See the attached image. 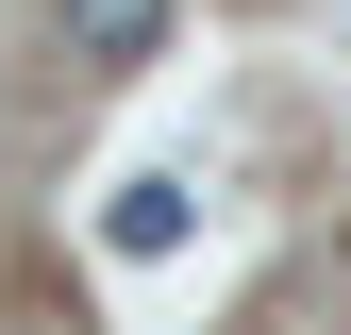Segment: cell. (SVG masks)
<instances>
[{
    "label": "cell",
    "mask_w": 351,
    "mask_h": 335,
    "mask_svg": "<svg viewBox=\"0 0 351 335\" xmlns=\"http://www.w3.org/2000/svg\"><path fill=\"white\" fill-rule=\"evenodd\" d=\"M101 251H117V268H167V251H184V185H167V168H134V185L101 201Z\"/></svg>",
    "instance_id": "1"
},
{
    "label": "cell",
    "mask_w": 351,
    "mask_h": 335,
    "mask_svg": "<svg viewBox=\"0 0 351 335\" xmlns=\"http://www.w3.org/2000/svg\"><path fill=\"white\" fill-rule=\"evenodd\" d=\"M151 34H167V0H67V51L84 67H151Z\"/></svg>",
    "instance_id": "2"
}]
</instances>
